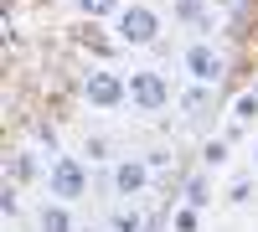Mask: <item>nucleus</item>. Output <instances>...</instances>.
Here are the masks:
<instances>
[{"label": "nucleus", "instance_id": "nucleus-7", "mask_svg": "<svg viewBox=\"0 0 258 232\" xmlns=\"http://www.w3.org/2000/svg\"><path fill=\"white\" fill-rule=\"evenodd\" d=\"M31 222H36V232H83L73 217V201H57V196H41Z\"/></svg>", "mask_w": 258, "mask_h": 232}, {"label": "nucleus", "instance_id": "nucleus-2", "mask_svg": "<svg viewBox=\"0 0 258 232\" xmlns=\"http://www.w3.org/2000/svg\"><path fill=\"white\" fill-rule=\"evenodd\" d=\"M41 191L47 196H57V201H83L93 191V176H88V155L83 150H57L52 160H47V176H41Z\"/></svg>", "mask_w": 258, "mask_h": 232}, {"label": "nucleus", "instance_id": "nucleus-5", "mask_svg": "<svg viewBox=\"0 0 258 232\" xmlns=\"http://www.w3.org/2000/svg\"><path fill=\"white\" fill-rule=\"evenodd\" d=\"M181 72H186V83L217 88V83L227 78V52L212 47V36H197V41H186V52H181Z\"/></svg>", "mask_w": 258, "mask_h": 232}, {"label": "nucleus", "instance_id": "nucleus-12", "mask_svg": "<svg viewBox=\"0 0 258 232\" xmlns=\"http://www.w3.org/2000/svg\"><path fill=\"white\" fill-rule=\"evenodd\" d=\"M207 16H212L207 0H170V21H176V26H191V31H197Z\"/></svg>", "mask_w": 258, "mask_h": 232}, {"label": "nucleus", "instance_id": "nucleus-16", "mask_svg": "<svg viewBox=\"0 0 258 232\" xmlns=\"http://www.w3.org/2000/svg\"><path fill=\"white\" fill-rule=\"evenodd\" d=\"M227 119H243V124H258V88H243L238 98H232Z\"/></svg>", "mask_w": 258, "mask_h": 232}, {"label": "nucleus", "instance_id": "nucleus-11", "mask_svg": "<svg viewBox=\"0 0 258 232\" xmlns=\"http://www.w3.org/2000/svg\"><path fill=\"white\" fill-rule=\"evenodd\" d=\"M227 160H232V139L227 134L202 139V165H207V171H227Z\"/></svg>", "mask_w": 258, "mask_h": 232}, {"label": "nucleus", "instance_id": "nucleus-1", "mask_svg": "<svg viewBox=\"0 0 258 232\" xmlns=\"http://www.w3.org/2000/svg\"><path fill=\"white\" fill-rule=\"evenodd\" d=\"M109 31L124 52H145V47H160V31H165V16L145 0H124V11L109 21Z\"/></svg>", "mask_w": 258, "mask_h": 232}, {"label": "nucleus", "instance_id": "nucleus-4", "mask_svg": "<svg viewBox=\"0 0 258 232\" xmlns=\"http://www.w3.org/2000/svg\"><path fill=\"white\" fill-rule=\"evenodd\" d=\"M170 103H176V88H170V78L160 67H129V109L140 119L165 114Z\"/></svg>", "mask_w": 258, "mask_h": 232}, {"label": "nucleus", "instance_id": "nucleus-8", "mask_svg": "<svg viewBox=\"0 0 258 232\" xmlns=\"http://www.w3.org/2000/svg\"><path fill=\"white\" fill-rule=\"evenodd\" d=\"M181 201H191V206H202V212H212V201H217V171L197 165V171L181 181Z\"/></svg>", "mask_w": 258, "mask_h": 232}, {"label": "nucleus", "instance_id": "nucleus-6", "mask_svg": "<svg viewBox=\"0 0 258 232\" xmlns=\"http://www.w3.org/2000/svg\"><path fill=\"white\" fill-rule=\"evenodd\" d=\"M150 186H155V165H150V155H119L114 165H109V191L119 196V201H140Z\"/></svg>", "mask_w": 258, "mask_h": 232}, {"label": "nucleus", "instance_id": "nucleus-9", "mask_svg": "<svg viewBox=\"0 0 258 232\" xmlns=\"http://www.w3.org/2000/svg\"><path fill=\"white\" fill-rule=\"evenodd\" d=\"M222 201H227V206H238V212L258 201V171H253V165H243V171H232V176H227Z\"/></svg>", "mask_w": 258, "mask_h": 232}, {"label": "nucleus", "instance_id": "nucleus-17", "mask_svg": "<svg viewBox=\"0 0 258 232\" xmlns=\"http://www.w3.org/2000/svg\"><path fill=\"white\" fill-rule=\"evenodd\" d=\"M248 165L258 171V139H248Z\"/></svg>", "mask_w": 258, "mask_h": 232}, {"label": "nucleus", "instance_id": "nucleus-15", "mask_svg": "<svg viewBox=\"0 0 258 232\" xmlns=\"http://www.w3.org/2000/svg\"><path fill=\"white\" fill-rule=\"evenodd\" d=\"M202 222H207V212L191 206V201H181L176 212H170V232H202Z\"/></svg>", "mask_w": 258, "mask_h": 232}, {"label": "nucleus", "instance_id": "nucleus-3", "mask_svg": "<svg viewBox=\"0 0 258 232\" xmlns=\"http://www.w3.org/2000/svg\"><path fill=\"white\" fill-rule=\"evenodd\" d=\"M78 93H83V103L93 114H114V109L129 103V72L109 67V62H88L83 78H78Z\"/></svg>", "mask_w": 258, "mask_h": 232}, {"label": "nucleus", "instance_id": "nucleus-10", "mask_svg": "<svg viewBox=\"0 0 258 232\" xmlns=\"http://www.w3.org/2000/svg\"><path fill=\"white\" fill-rule=\"evenodd\" d=\"M103 227H109V232H145L150 222H145V206L140 201H114L109 217H103Z\"/></svg>", "mask_w": 258, "mask_h": 232}, {"label": "nucleus", "instance_id": "nucleus-13", "mask_svg": "<svg viewBox=\"0 0 258 232\" xmlns=\"http://www.w3.org/2000/svg\"><path fill=\"white\" fill-rule=\"evenodd\" d=\"M83 155H88V165H114L119 160V150H114L109 134H83Z\"/></svg>", "mask_w": 258, "mask_h": 232}, {"label": "nucleus", "instance_id": "nucleus-14", "mask_svg": "<svg viewBox=\"0 0 258 232\" xmlns=\"http://www.w3.org/2000/svg\"><path fill=\"white\" fill-rule=\"evenodd\" d=\"M73 11H78L83 21H114V16L124 11V0H73Z\"/></svg>", "mask_w": 258, "mask_h": 232}]
</instances>
